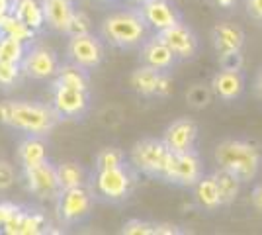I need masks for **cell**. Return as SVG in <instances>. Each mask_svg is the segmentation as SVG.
Segmentation results:
<instances>
[{
    "instance_id": "cell-1",
    "label": "cell",
    "mask_w": 262,
    "mask_h": 235,
    "mask_svg": "<svg viewBox=\"0 0 262 235\" xmlns=\"http://www.w3.org/2000/svg\"><path fill=\"white\" fill-rule=\"evenodd\" d=\"M155 32L143 18L141 8H123L108 14L100 24V37L116 49H139Z\"/></svg>"
},
{
    "instance_id": "cell-2",
    "label": "cell",
    "mask_w": 262,
    "mask_h": 235,
    "mask_svg": "<svg viewBox=\"0 0 262 235\" xmlns=\"http://www.w3.org/2000/svg\"><path fill=\"white\" fill-rule=\"evenodd\" d=\"M59 120L61 118L51 104L28 100L0 102V123L26 132L28 135H47Z\"/></svg>"
},
{
    "instance_id": "cell-3",
    "label": "cell",
    "mask_w": 262,
    "mask_h": 235,
    "mask_svg": "<svg viewBox=\"0 0 262 235\" xmlns=\"http://www.w3.org/2000/svg\"><path fill=\"white\" fill-rule=\"evenodd\" d=\"M213 159H215V165L219 168H225V170L233 173L243 184L254 180L260 173V151L254 143L245 141V139L221 141L213 151Z\"/></svg>"
},
{
    "instance_id": "cell-4",
    "label": "cell",
    "mask_w": 262,
    "mask_h": 235,
    "mask_svg": "<svg viewBox=\"0 0 262 235\" xmlns=\"http://www.w3.org/2000/svg\"><path fill=\"white\" fill-rule=\"evenodd\" d=\"M137 168L125 161L120 167L94 168V175L88 180V186L96 200H104L108 204H121L131 196L137 184Z\"/></svg>"
},
{
    "instance_id": "cell-5",
    "label": "cell",
    "mask_w": 262,
    "mask_h": 235,
    "mask_svg": "<svg viewBox=\"0 0 262 235\" xmlns=\"http://www.w3.org/2000/svg\"><path fill=\"white\" fill-rule=\"evenodd\" d=\"M170 157H172V153H170L168 147L164 145L163 139L145 137V139H139L135 145L131 147L129 163L137 168L139 175L164 180Z\"/></svg>"
},
{
    "instance_id": "cell-6",
    "label": "cell",
    "mask_w": 262,
    "mask_h": 235,
    "mask_svg": "<svg viewBox=\"0 0 262 235\" xmlns=\"http://www.w3.org/2000/svg\"><path fill=\"white\" fill-rule=\"evenodd\" d=\"M55 202H57V213H59L61 224L77 225L82 224L92 213V206H94L96 198L90 190V186L86 184V186L61 190Z\"/></svg>"
},
{
    "instance_id": "cell-7",
    "label": "cell",
    "mask_w": 262,
    "mask_h": 235,
    "mask_svg": "<svg viewBox=\"0 0 262 235\" xmlns=\"http://www.w3.org/2000/svg\"><path fill=\"white\" fill-rule=\"evenodd\" d=\"M106 57L104 49V39L100 35L92 34H80V35H69L67 44V61L75 63L84 71H94L102 65Z\"/></svg>"
},
{
    "instance_id": "cell-8",
    "label": "cell",
    "mask_w": 262,
    "mask_h": 235,
    "mask_svg": "<svg viewBox=\"0 0 262 235\" xmlns=\"http://www.w3.org/2000/svg\"><path fill=\"white\" fill-rule=\"evenodd\" d=\"M51 106L61 120H82L90 110V92L53 82Z\"/></svg>"
},
{
    "instance_id": "cell-9",
    "label": "cell",
    "mask_w": 262,
    "mask_h": 235,
    "mask_svg": "<svg viewBox=\"0 0 262 235\" xmlns=\"http://www.w3.org/2000/svg\"><path fill=\"white\" fill-rule=\"evenodd\" d=\"M24 180H26L28 190L41 200H57L61 192L57 165H53L49 159L32 167H24Z\"/></svg>"
},
{
    "instance_id": "cell-10",
    "label": "cell",
    "mask_w": 262,
    "mask_h": 235,
    "mask_svg": "<svg viewBox=\"0 0 262 235\" xmlns=\"http://www.w3.org/2000/svg\"><path fill=\"white\" fill-rule=\"evenodd\" d=\"M202 175H204V165L196 149L186 153H172L164 175V182H170L182 188H194V184L202 179Z\"/></svg>"
},
{
    "instance_id": "cell-11",
    "label": "cell",
    "mask_w": 262,
    "mask_h": 235,
    "mask_svg": "<svg viewBox=\"0 0 262 235\" xmlns=\"http://www.w3.org/2000/svg\"><path fill=\"white\" fill-rule=\"evenodd\" d=\"M61 67L59 57L49 45L33 44L28 47L22 61V73L33 80H49Z\"/></svg>"
},
{
    "instance_id": "cell-12",
    "label": "cell",
    "mask_w": 262,
    "mask_h": 235,
    "mask_svg": "<svg viewBox=\"0 0 262 235\" xmlns=\"http://www.w3.org/2000/svg\"><path fill=\"white\" fill-rule=\"evenodd\" d=\"M157 35L170 47V51L174 53L178 61H190L200 51V39H198L196 32L184 20L159 32Z\"/></svg>"
},
{
    "instance_id": "cell-13",
    "label": "cell",
    "mask_w": 262,
    "mask_h": 235,
    "mask_svg": "<svg viewBox=\"0 0 262 235\" xmlns=\"http://www.w3.org/2000/svg\"><path fill=\"white\" fill-rule=\"evenodd\" d=\"M164 145L170 149V153H186L194 151L198 141V125L190 118H178L170 123L163 135Z\"/></svg>"
},
{
    "instance_id": "cell-14",
    "label": "cell",
    "mask_w": 262,
    "mask_h": 235,
    "mask_svg": "<svg viewBox=\"0 0 262 235\" xmlns=\"http://www.w3.org/2000/svg\"><path fill=\"white\" fill-rule=\"evenodd\" d=\"M141 14L155 34L182 22V14L170 0H145L141 2Z\"/></svg>"
},
{
    "instance_id": "cell-15",
    "label": "cell",
    "mask_w": 262,
    "mask_h": 235,
    "mask_svg": "<svg viewBox=\"0 0 262 235\" xmlns=\"http://www.w3.org/2000/svg\"><path fill=\"white\" fill-rule=\"evenodd\" d=\"M139 61H141V65L153 67L157 71H163V73H170L172 67L178 63V59L170 51V47L157 34L147 37L145 44L139 47Z\"/></svg>"
},
{
    "instance_id": "cell-16",
    "label": "cell",
    "mask_w": 262,
    "mask_h": 235,
    "mask_svg": "<svg viewBox=\"0 0 262 235\" xmlns=\"http://www.w3.org/2000/svg\"><path fill=\"white\" fill-rule=\"evenodd\" d=\"M245 87L247 82H245V75L241 73V69H221L211 77V82H209L213 96H217L223 102L239 100L245 92Z\"/></svg>"
},
{
    "instance_id": "cell-17",
    "label": "cell",
    "mask_w": 262,
    "mask_h": 235,
    "mask_svg": "<svg viewBox=\"0 0 262 235\" xmlns=\"http://www.w3.org/2000/svg\"><path fill=\"white\" fill-rule=\"evenodd\" d=\"M211 44L217 55L241 51L245 45V32L233 22H217L211 30Z\"/></svg>"
},
{
    "instance_id": "cell-18",
    "label": "cell",
    "mask_w": 262,
    "mask_h": 235,
    "mask_svg": "<svg viewBox=\"0 0 262 235\" xmlns=\"http://www.w3.org/2000/svg\"><path fill=\"white\" fill-rule=\"evenodd\" d=\"M43 4V16H45V26L57 32V34H67L71 18L75 14V2L71 0H41Z\"/></svg>"
},
{
    "instance_id": "cell-19",
    "label": "cell",
    "mask_w": 262,
    "mask_h": 235,
    "mask_svg": "<svg viewBox=\"0 0 262 235\" xmlns=\"http://www.w3.org/2000/svg\"><path fill=\"white\" fill-rule=\"evenodd\" d=\"M163 71H157L153 67L141 65L137 67L129 77V87L133 92H137L143 98H157V89H159V78Z\"/></svg>"
},
{
    "instance_id": "cell-20",
    "label": "cell",
    "mask_w": 262,
    "mask_h": 235,
    "mask_svg": "<svg viewBox=\"0 0 262 235\" xmlns=\"http://www.w3.org/2000/svg\"><path fill=\"white\" fill-rule=\"evenodd\" d=\"M20 22L30 26L32 30L39 32L45 26V16H43V4L41 0H12V10Z\"/></svg>"
},
{
    "instance_id": "cell-21",
    "label": "cell",
    "mask_w": 262,
    "mask_h": 235,
    "mask_svg": "<svg viewBox=\"0 0 262 235\" xmlns=\"http://www.w3.org/2000/svg\"><path fill=\"white\" fill-rule=\"evenodd\" d=\"M194 196H196L198 206L202 210L215 212L219 208H223L221 196H219L217 182L213 179V175H202V179L194 184Z\"/></svg>"
},
{
    "instance_id": "cell-22",
    "label": "cell",
    "mask_w": 262,
    "mask_h": 235,
    "mask_svg": "<svg viewBox=\"0 0 262 235\" xmlns=\"http://www.w3.org/2000/svg\"><path fill=\"white\" fill-rule=\"evenodd\" d=\"M55 84H63V87H71V89L78 90H90V78H88V71L80 69L75 63H69L61 65L57 75L53 77Z\"/></svg>"
},
{
    "instance_id": "cell-23",
    "label": "cell",
    "mask_w": 262,
    "mask_h": 235,
    "mask_svg": "<svg viewBox=\"0 0 262 235\" xmlns=\"http://www.w3.org/2000/svg\"><path fill=\"white\" fill-rule=\"evenodd\" d=\"M18 159L22 167H32L47 159V147H45L41 135H28L18 147Z\"/></svg>"
},
{
    "instance_id": "cell-24",
    "label": "cell",
    "mask_w": 262,
    "mask_h": 235,
    "mask_svg": "<svg viewBox=\"0 0 262 235\" xmlns=\"http://www.w3.org/2000/svg\"><path fill=\"white\" fill-rule=\"evenodd\" d=\"M57 177H59L61 190L77 188V186H86L88 180H90L88 173L82 168V165H78L77 161H65V163L57 165Z\"/></svg>"
},
{
    "instance_id": "cell-25",
    "label": "cell",
    "mask_w": 262,
    "mask_h": 235,
    "mask_svg": "<svg viewBox=\"0 0 262 235\" xmlns=\"http://www.w3.org/2000/svg\"><path fill=\"white\" fill-rule=\"evenodd\" d=\"M213 179L217 182V188H219V196H221V204L223 206H231L233 202L237 200L241 192V182L233 173L225 170V168H219L213 173Z\"/></svg>"
},
{
    "instance_id": "cell-26",
    "label": "cell",
    "mask_w": 262,
    "mask_h": 235,
    "mask_svg": "<svg viewBox=\"0 0 262 235\" xmlns=\"http://www.w3.org/2000/svg\"><path fill=\"white\" fill-rule=\"evenodd\" d=\"M0 34L12 35L24 44H32L33 37H35V30L20 22L14 14H4V16H0Z\"/></svg>"
},
{
    "instance_id": "cell-27",
    "label": "cell",
    "mask_w": 262,
    "mask_h": 235,
    "mask_svg": "<svg viewBox=\"0 0 262 235\" xmlns=\"http://www.w3.org/2000/svg\"><path fill=\"white\" fill-rule=\"evenodd\" d=\"M28 51V45L12 37V35L0 34V61H8V63H20L22 65L24 55Z\"/></svg>"
},
{
    "instance_id": "cell-28",
    "label": "cell",
    "mask_w": 262,
    "mask_h": 235,
    "mask_svg": "<svg viewBox=\"0 0 262 235\" xmlns=\"http://www.w3.org/2000/svg\"><path fill=\"white\" fill-rule=\"evenodd\" d=\"M127 161V157L125 153L118 149V147H106V149H102L98 155H96V170L100 168H112V167H120Z\"/></svg>"
},
{
    "instance_id": "cell-29",
    "label": "cell",
    "mask_w": 262,
    "mask_h": 235,
    "mask_svg": "<svg viewBox=\"0 0 262 235\" xmlns=\"http://www.w3.org/2000/svg\"><path fill=\"white\" fill-rule=\"evenodd\" d=\"M22 65L20 63H8L0 61V89H10L16 87V82L22 77Z\"/></svg>"
},
{
    "instance_id": "cell-30",
    "label": "cell",
    "mask_w": 262,
    "mask_h": 235,
    "mask_svg": "<svg viewBox=\"0 0 262 235\" xmlns=\"http://www.w3.org/2000/svg\"><path fill=\"white\" fill-rule=\"evenodd\" d=\"M211 96L213 92L209 87H204V84H194L192 89L186 92V100L192 108H204L211 102Z\"/></svg>"
},
{
    "instance_id": "cell-31",
    "label": "cell",
    "mask_w": 262,
    "mask_h": 235,
    "mask_svg": "<svg viewBox=\"0 0 262 235\" xmlns=\"http://www.w3.org/2000/svg\"><path fill=\"white\" fill-rule=\"evenodd\" d=\"M92 32L90 30V18L82 10H75L73 18H71V24H69V30H67V35H80V34H88Z\"/></svg>"
},
{
    "instance_id": "cell-32",
    "label": "cell",
    "mask_w": 262,
    "mask_h": 235,
    "mask_svg": "<svg viewBox=\"0 0 262 235\" xmlns=\"http://www.w3.org/2000/svg\"><path fill=\"white\" fill-rule=\"evenodd\" d=\"M121 233L125 235H155V224L145 220H129L123 224Z\"/></svg>"
},
{
    "instance_id": "cell-33",
    "label": "cell",
    "mask_w": 262,
    "mask_h": 235,
    "mask_svg": "<svg viewBox=\"0 0 262 235\" xmlns=\"http://www.w3.org/2000/svg\"><path fill=\"white\" fill-rule=\"evenodd\" d=\"M16 182V170L10 163L0 161V190H8Z\"/></svg>"
},
{
    "instance_id": "cell-34",
    "label": "cell",
    "mask_w": 262,
    "mask_h": 235,
    "mask_svg": "<svg viewBox=\"0 0 262 235\" xmlns=\"http://www.w3.org/2000/svg\"><path fill=\"white\" fill-rule=\"evenodd\" d=\"M219 65H221V69H241L243 67V53L233 51V53L219 55Z\"/></svg>"
},
{
    "instance_id": "cell-35",
    "label": "cell",
    "mask_w": 262,
    "mask_h": 235,
    "mask_svg": "<svg viewBox=\"0 0 262 235\" xmlns=\"http://www.w3.org/2000/svg\"><path fill=\"white\" fill-rule=\"evenodd\" d=\"M172 90V78H170V73H163L161 78H159V89H157V98H166Z\"/></svg>"
},
{
    "instance_id": "cell-36",
    "label": "cell",
    "mask_w": 262,
    "mask_h": 235,
    "mask_svg": "<svg viewBox=\"0 0 262 235\" xmlns=\"http://www.w3.org/2000/svg\"><path fill=\"white\" fill-rule=\"evenodd\" d=\"M247 12L252 20L262 22V0H247Z\"/></svg>"
},
{
    "instance_id": "cell-37",
    "label": "cell",
    "mask_w": 262,
    "mask_h": 235,
    "mask_svg": "<svg viewBox=\"0 0 262 235\" xmlns=\"http://www.w3.org/2000/svg\"><path fill=\"white\" fill-rule=\"evenodd\" d=\"M251 200H252V206L262 213V182H258V184L252 188Z\"/></svg>"
},
{
    "instance_id": "cell-38",
    "label": "cell",
    "mask_w": 262,
    "mask_h": 235,
    "mask_svg": "<svg viewBox=\"0 0 262 235\" xmlns=\"http://www.w3.org/2000/svg\"><path fill=\"white\" fill-rule=\"evenodd\" d=\"M155 233H164V235L180 233V229H178V225H172V224H155Z\"/></svg>"
},
{
    "instance_id": "cell-39",
    "label": "cell",
    "mask_w": 262,
    "mask_h": 235,
    "mask_svg": "<svg viewBox=\"0 0 262 235\" xmlns=\"http://www.w3.org/2000/svg\"><path fill=\"white\" fill-rule=\"evenodd\" d=\"M254 92H256L258 100L262 102V69L258 71V75H256V80H254Z\"/></svg>"
},
{
    "instance_id": "cell-40",
    "label": "cell",
    "mask_w": 262,
    "mask_h": 235,
    "mask_svg": "<svg viewBox=\"0 0 262 235\" xmlns=\"http://www.w3.org/2000/svg\"><path fill=\"white\" fill-rule=\"evenodd\" d=\"M12 10V0H0V16L10 14Z\"/></svg>"
},
{
    "instance_id": "cell-41",
    "label": "cell",
    "mask_w": 262,
    "mask_h": 235,
    "mask_svg": "<svg viewBox=\"0 0 262 235\" xmlns=\"http://www.w3.org/2000/svg\"><path fill=\"white\" fill-rule=\"evenodd\" d=\"M215 2H217L221 8H231V6H233L237 0H215Z\"/></svg>"
},
{
    "instance_id": "cell-42",
    "label": "cell",
    "mask_w": 262,
    "mask_h": 235,
    "mask_svg": "<svg viewBox=\"0 0 262 235\" xmlns=\"http://www.w3.org/2000/svg\"><path fill=\"white\" fill-rule=\"evenodd\" d=\"M137 2H145V0H137Z\"/></svg>"
},
{
    "instance_id": "cell-43",
    "label": "cell",
    "mask_w": 262,
    "mask_h": 235,
    "mask_svg": "<svg viewBox=\"0 0 262 235\" xmlns=\"http://www.w3.org/2000/svg\"><path fill=\"white\" fill-rule=\"evenodd\" d=\"M71 2H75V0H71Z\"/></svg>"
}]
</instances>
